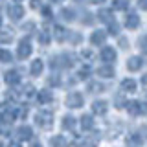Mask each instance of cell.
<instances>
[{
	"mask_svg": "<svg viewBox=\"0 0 147 147\" xmlns=\"http://www.w3.org/2000/svg\"><path fill=\"white\" fill-rule=\"evenodd\" d=\"M18 48H20V50L17 52V55H18L20 59H26L28 55L31 53V44H30V39H22L20 42H18Z\"/></svg>",
	"mask_w": 147,
	"mask_h": 147,
	"instance_id": "cell-1",
	"label": "cell"
},
{
	"mask_svg": "<svg viewBox=\"0 0 147 147\" xmlns=\"http://www.w3.org/2000/svg\"><path fill=\"white\" fill-rule=\"evenodd\" d=\"M101 59H103V61L107 63V64H110V63L114 61V59H116V52H114L110 46H105V48L101 50Z\"/></svg>",
	"mask_w": 147,
	"mask_h": 147,
	"instance_id": "cell-2",
	"label": "cell"
},
{
	"mask_svg": "<svg viewBox=\"0 0 147 147\" xmlns=\"http://www.w3.org/2000/svg\"><path fill=\"white\" fill-rule=\"evenodd\" d=\"M7 13H9V17H11L13 20H18V18H22V15H24V9L18 6V4H13V6H9Z\"/></svg>",
	"mask_w": 147,
	"mask_h": 147,
	"instance_id": "cell-3",
	"label": "cell"
},
{
	"mask_svg": "<svg viewBox=\"0 0 147 147\" xmlns=\"http://www.w3.org/2000/svg\"><path fill=\"white\" fill-rule=\"evenodd\" d=\"M83 105V96L81 94H70L68 96V107H72V109H79Z\"/></svg>",
	"mask_w": 147,
	"mask_h": 147,
	"instance_id": "cell-4",
	"label": "cell"
},
{
	"mask_svg": "<svg viewBox=\"0 0 147 147\" xmlns=\"http://www.w3.org/2000/svg\"><path fill=\"white\" fill-rule=\"evenodd\" d=\"M129 110H131V114H145L147 112V107L144 103H140V101H134V103H131L129 105Z\"/></svg>",
	"mask_w": 147,
	"mask_h": 147,
	"instance_id": "cell-5",
	"label": "cell"
},
{
	"mask_svg": "<svg viewBox=\"0 0 147 147\" xmlns=\"http://www.w3.org/2000/svg\"><path fill=\"white\" fill-rule=\"evenodd\" d=\"M42 68H44L42 61H40V59H35V61L30 64V72H31V76H39V74L42 72Z\"/></svg>",
	"mask_w": 147,
	"mask_h": 147,
	"instance_id": "cell-6",
	"label": "cell"
},
{
	"mask_svg": "<svg viewBox=\"0 0 147 147\" xmlns=\"http://www.w3.org/2000/svg\"><path fill=\"white\" fill-rule=\"evenodd\" d=\"M121 88H123V92H134L136 90V81L131 79V77H127V79L121 81Z\"/></svg>",
	"mask_w": 147,
	"mask_h": 147,
	"instance_id": "cell-7",
	"label": "cell"
},
{
	"mask_svg": "<svg viewBox=\"0 0 147 147\" xmlns=\"http://www.w3.org/2000/svg\"><path fill=\"white\" fill-rule=\"evenodd\" d=\"M127 66H129V70H140V68L142 66H144V63H142V57H138V55H136V57H131V59H129V64H127Z\"/></svg>",
	"mask_w": 147,
	"mask_h": 147,
	"instance_id": "cell-8",
	"label": "cell"
},
{
	"mask_svg": "<svg viewBox=\"0 0 147 147\" xmlns=\"http://www.w3.org/2000/svg\"><path fill=\"white\" fill-rule=\"evenodd\" d=\"M20 81V76H18L17 70H9L6 74V83H9V85H15V83Z\"/></svg>",
	"mask_w": 147,
	"mask_h": 147,
	"instance_id": "cell-9",
	"label": "cell"
},
{
	"mask_svg": "<svg viewBox=\"0 0 147 147\" xmlns=\"http://www.w3.org/2000/svg\"><path fill=\"white\" fill-rule=\"evenodd\" d=\"M92 110H94L96 114H105L107 112V103H105V101H96V103L92 105Z\"/></svg>",
	"mask_w": 147,
	"mask_h": 147,
	"instance_id": "cell-10",
	"label": "cell"
},
{
	"mask_svg": "<svg viewBox=\"0 0 147 147\" xmlns=\"http://www.w3.org/2000/svg\"><path fill=\"white\" fill-rule=\"evenodd\" d=\"M105 40V31H94L90 37V42L92 44H101Z\"/></svg>",
	"mask_w": 147,
	"mask_h": 147,
	"instance_id": "cell-11",
	"label": "cell"
},
{
	"mask_svg": "<svg viewBox=\"0 0 147 147\" xmlns=\"http://www.w3.org/2000/svg\"><path fill=\"white\" fill-rule=\"evenodd\" d=\"M138 24H140V17L131 13V15L127 17V28H131V30H132V28H138Z\"/></svg>",
	"mask_w": 147,
	"mask_h": 147,
	"instance_id": "cell-12",
	"label": "cell"
},
{
	"mask_svg": "<svg viewBox=\"0 0 147 147\" xmlns=\"http://www.w3.org/2000/svg\"><path fill=\"white\" fill-rule=\"evenodd\" d=\"M37 121H39L40 125H50V121H52V114H44V112H40L39 116H37Z\"/></svg>",
	"mask_w": 147,
	"mask_h": 147,
	"instance_id": "cell-13",
	"label": "cell"
},
{
	"mask_svg": "<svg viewBox=\"0 0 147 147\" xmlns=\"http://www.w3.org/2000/svg\"><path fill=\"white\" fill-rule=\"evenodd\" d=\"M98 74H99V76H107V77H112L114 76V72H112V68H110V66H101L99 70H98Z\"/></svg>",
	"mask_w": 147,
	"mask_h": 147,
	"instance_id": "cell-14",
	"label": "cell"
},
{
	"mask_svg": "<svg viewBox=\"0 0 147 147\" xmlns=\"http://www.w3.org/2000/svg\"><path fill=\"white\" fill-rule=\"evenodd\" d=\"M39 99H40V103H46V101H52V94H50L48 90H42L39 94Z\"/></svg>",
	"mask_w": 147,
	"mask_h": 147,
	"instance_id": "cell-15",
	"label": "cell"
},
{
	"mask_svg": "<svg viewBox=\"0 0 147 147\" xmlns=\"http://www.w3.org/2000/svg\"><path fill=\"white\" fill-rule=\"evenodd\" d=\"M81 125H83V129H90L92 127V118L90 116H83V119H81Z\"/></svg>",
	"mask_w": 147,
	"mask_h": 147,
	"instance_id": "cell-16",
	"label": "cell"
},
{
	"mask_svg": "<svg viewBox=\"0 0 147 147\" xmlns=\"http://www.w3.org/2000/svg\"><path fill=\"white\" fill-rule=\"evenodd\" d=\"M127 6H129L127 0H114V7L116 9H125Z\"/></svg>",
	"mask_w": 147,
	"mask_h": 147,
	"instance_id": "cell-17",
	"label": "cell"
},
{
	"mask_svg": "<svg viewBox=\"0 0 147 147\" xmlns=\"http://www.w3.org/2000/svg\"><path fill=\"white\" fill-rule=\"evenodd\" d=\"M99 17H101V20H107V22H110V17H112V13L110 11H99Z\"/></svg>",
	"mask_w": 147,
	"mask_h": 147,
	"instance_id": "cell-18",
	"label": "cell"
},
{
	"mask_svg": "<svg viewBox=\"0 0 147 147\" xmlns=\"http://www.w3.org/2000/svg\"><path fill=\"white\" fill-rule=\"evenodd\" d=\"M6 61V63H9L11 61V55H9V52H6V50H0V61Z\"/></svg>",
	"mask_w": 147,
	"mask_h": 147,
	"instance_id": "cell-19",
	"label": "cell"
},
{
	"mask_svg": "<svg viewBox=\"0 0 147 147\" xmlns=\"http://www.w3.org/2000/svg\"><path fill=\"white\" fill-rule=\"evenodd\" d=\"M20 134H24L22 138H30L31 136V131H30V129H26V127H22L20 129Z\"/></svg>",
	"mask_w": 147,
	"mask_h": 147,
	"instance_id": "cell-20",
	"label": "cell"
},
{
	"mask_svg": "<svg viewBox=\"0 0 147 147\" xmlns=\"http://www.w3.org/2000/svg\"><path fill=\"white\" fill-rule=\"evenodd\" d=\"M138 6L142 9H147V0H138Z\"/></svg>",
	"mask_w": 147,
	"mask_h": 147,
	"instance_id": "cell-21",
	"label": "cell"
},
{
	"mask_svg": "<svg viewBox=\"0 0 147 147\" xmlns=\"http://www.w3.org/2000/svg\"><path fill=\"white\" fill-rule=\"evenodd\" d=\"M72 121H74L72 118H64V125H66V129H70V125H72Z\"/></svg>",
	"mask_w": 147,
	"mask_h": 147,
	"instance_id": "cell-22",
	"label": "cell"
},
{
	"mask_svg": "<svg viewBox=\"0 0 147 147\" xmlns=\"http://www.w3.org/2000/svg\"><path fill=\"white\" fill-rule=\"evenodd\" d=\"M90 2H94V4H103L105 0H90Z\"/></svg>",
	"mask_w": 147,
	"mask_h": 147,
	"instance_id": "cell-23",
	"label": "cell"
},
{
	"mask_svg": "<svg viewBox=\"0 0 147 147\" xmlns=\"http://www.w3.org/2000/svg\"><path fill=\"white\" fill-rule=\"evenodd\" d=\"M142 83H144V85H147V74L144 76V79H142Z\"/></svg>",
	"mask_w": 147,
	"mask_h": 147,
	"instance_id": "cell-24",
	"label": "cell"
},
{
	"mask_svg": "<svg viewBox=\"0 0 147 147\" xmlns=\"http://www.w3.org/2000/svg\"><path fill=\"white\" fill-rule=\"evenodd\" d=\"M9 147H20V145H18V144H15V142H11V145H9Z\"/></svg>",
	"mask_w": 147,
	"mask_h": 147,
	"instance_id": "cell-25",
	"label": "cell"
},
{
	"mask_svg": "<svg viewBox=\"0 0 147 147\" xmlns=\"http://www.w3.org/2000/svg\"><path fill=\"white\" fill-rule=\"evenodd\" d=\"M15 2H17V4H18V2H22V0H15Z\"/></svg>",
	"mask_w": 147,
	"mask_h": 147,
	"instance_id": "cell-26",
	"label": "cell"
},
{
	"mask_svg": "<svg viewBox=\"0 0 147 147\" xmlns=\"http://www.w3.org/2000/svg\"><path fill=\"white\" fill-rule=\"evenodd\" d=\"M33 147H40V145H33Z\"/></svg>",
	"mask_w": 147,
	"mask_h": 147,
	"instance_id": "cell-27",
	"label": "cell"
},
{
	"mask_svg": "<svg viewBox=\"0 0 147 147\" xmlns=\"http://www.w3.org/2000/svg\"><path fill=\"white\" fill-rule=\"evenodd\" d=\"M0 24H2V18H0Z\"/></svg>",
	"mask_w": 147,
	"mask_h": 147,
	"instance_id": "cell-28",
	"label": "cell"
}]
</instances>
